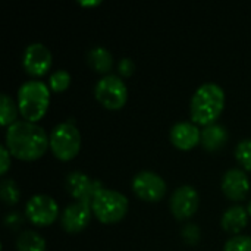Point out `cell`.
Instances as JSON below:
<instances>
[{"mask_svg": "<svg viewBox=\"0 0 251 251\" xmlns=\"http://www.w3.org/2000/svg\"><path fill=\"white\" fill-rule=\"evenodd\" d=\"M182 238L187 244L194 246L200 241L201 238V231L196 224H187L182 228Z\"/></svg>", "mask_w": 251, "mask_h": 251, "instance_id": "cb8c5ba5", "label": "cell"}, {"mask_svg": "<svg viewBox=\"0 0 251 251\" xmlns=\"http://www.w3.org/2000/svg\"><path fill=\"white\" fill-rule=\"evenodd\" d=\"M228 131L224 125L221 124H210L207 126H204L201 129V146L207 150V151H218L221 150L226 141H228Z\"/></svg>", "mask_w": 251, "mask_h": 251, "instance_id": "2e32d148", "label": "cell"}, {"mask_svg": "<svg viewBox=\"0 0 251 251\" xmlns=\"http://www.w3.org/2000/svg\"><path fill=\"white\" fill-rule=\"evenodd\" d=\"M225 107V91L216 82L200 85L190 101V115L194 124L207 126L215 124Z\"/></svg>", "mask_w": 251, "mask_h": 251, "instance_id": "7a4b0ae2", "label": "cell"}, {"mask_svg": "<svg viewBox=\"0 0 251 251\" xmlns=\"http://www.w3.org/2000/svg\"><path fill=\"white\" fill-rule=\"evenodd\" d=\"M235 157L246 171L251 172V138L238 141L235 147Z\"/></svg>", "mask_w": 251, "mask_h": 251, "instance_id": "7402d4cb", "label": "cell"}, {"mask_svg": "<svg viewBox=\"0 0 251 251\" xmlns=\"http://www.w3.org/2000/svg\"><path fill=\"white\" fill-rule=\"evenodd\" d=\"M69 85H71V74L68 71L57 69L53 74H50V76H49V87L53 91H56V93L65 91Z\"/></svg>", "mask_w": 251, "mask_h": 251, "instance_id": "44dd1931", "label": "cell"}, {"mask_svg": "<svg viewBox=\"0 0 251 251\" xmlns=\"http://www.w3.org/2000/svg\"><path fill=\"white\" fill-rule=\"evenodd\" d=\"M171 143L179 150H191L201 141V131L194 122L182 121L172 125L169 132Z\"/></svg>", "mask_w": 251, "mask_h": 251, "instance_id": "5bb4252c", "label": "cell"}, {"mask_svg": "<svg viewBox=\"0 0 251 251\" xmlns=\"http://www.w3.org/2000/svg\"><path fill=\"white\" fill-rule=\"evenodd\" d=\"M134 193L144 201H159L165 197L166 182L165 179L153 171H140L132 178Z\"/></svg>", "mask_w": 251, "mask_h": 251, "instance_id": "9c48e42d", "label": "cell"}, {"mask_svg": "<svg viewBox=\"0 0 251 251\" xmlns=\"http://www.w3.org/2000/svg\"><path fill=\"white\" fill-rule=\"evenodd\" d=\"M94 96L103 107L109 110H118L128 100V88L119 75L107 74L97 81L94 87Z\"/></svg>", "mask_w": 251, "mask_h": 251, "instance_id": "8992f818", "label": "cell"}, {"mask_svg": "<svg viewBox=\"0 0 251 251\" xmlns=\"http://www.w3.org/2000/svg\"><path fill=\"white\" fill-rule=\"evenodd\" d=\"M50 104V87L38 79L24 82L18 90V107L25 121H40Z\"/></svg>", "mask_w": 251, "mask_h": 251, "instance_id": "3957f363", "label": "cell"}, {"mask_svg": "<svg viewBox=\"0 0 251 251\" xmlns=\"http://www.w3.org/2000/svg\"><path fill=\"white\" fill-rule=\"evenodd\" d=\"M81 6H96V4H100L101 1L100 0H90V1H82V0H79L78 1Z\"/></svg>", "mask_w": 251, "mask_h": 251, "instance_id": "4316f807", "label": "cell"}, {"mask_svg": "<svg viewBox=\"0 0 251 251\" xmlns=\"http://www.w3.org/2000/svg\"><path fill=\"white\" fill-rule=\"evenodd\" d=\"M25 216L35 226H49L59 218V204L47 194H35L25 204Z\"/></svg>", "mask_w": 251, "mask_h": 251, "instance_id": "52a82bcc", "label": "cell"}, {"mask_svg": "<svg viewBox=\"0 0 251 251\" xmlns=\"http://www.w3.org/2000/svg\"><path fill=\"white\" fill-rule=\"evenodd\" d=\"M224 251H251V237L232 235L224 246Z\"/></svg>", "mask_w": 251, "mask_h": 251, "instance_id": "603a6c76", "label": "cell"}, {"mask_svg": "<svg viewBox=\"0 0 251 251\" xmlns=\"http://www.w3.org/2000/svg\"><path fill=\"white\" fill-rule=\"evenodd\" d=\"M247 212H249V215H251V200L249 201V206H247Z\"/></svg>", "mask_w": 251, "mask_h": 251, "instance_id": "83f0119b", "label": "cell"}, {"mask_svg": "<svg viewBox=\"0 0 251 251\" xmlns=\"http://www.w3.org/2000/svg\"><path fill=\"white\" fill-rule=\"evenodd\" d=\"M10 151L7 150V147L4 146V144H1L0 146V174L1 175H4L7 171H9V168H10Z\"/></svg>", "mask_w": 251, "mask_h": 251, "instance_id": "484cf974", "label": "cell"}, {"mask_svg": "<svg viewBox=\"0 0 251 251\" xmlns=\"http://www.w3.org/2000/svg\"><path fill=\"white\" fill-rule=\"evenodd\" d=\"M65 187H66V191L76 201L85 203L88 206H91L96 196L103 188H106L99 179H91L87 174H84L81 171L69 172L65 179Z\"/></svg>", "mask_w": 251, "mask_h": 251, "instance_id": "ba28073f", "label": "cell"}, {"mask_svg": "<svg viewBox=\"0 0 251 251\" xmlns=\"http://www.w3.org/2000/svg\"><path fill=\"white\" fill-rule=\"evenodd\" d=\"M135 71V63L129 57H122L118 62V74L121 76H131Z\"/></svg>", "mask_w": 251, "mask_h": 251, "instance_id": "d4e9b609", "label": "cell"}, {"mask_svg": "<svg viewBox=\"0 0 251 251\" xmlns=\"http://www.w3.org/2000/svg\"><path fill=\"white\" fill-rule=\"evenodd\" d=\"M224 194L234 201H241L247 197L250 191V179L246 174V171L238 169V168H231L228 169L221 182Z\"/></svg>", "mask_w": 251, "mask_h": 251, "instance_id": "4fadbf2b", "label": "cell"}, {"mask_svg": "<svg viewBox=\"0 0 251 251\" xmlns=\"http://www.w3.org/2000/svg\"><path fill=\"white\" fill-rule=\"evenodd\" d=\"M247 224H249V212L244 206L240 204L226 209L221 218V225L224 231L232 235H240V232L247 226Z\"/></svg>", "mask_w": 251, "mask_h": 251, "instance_id": "9a60e30c", "label": "cell"}, {"mask_svg": "<svg viewBox=\"0 0 251 251\" xmlns=\"http://www.w3.org/2000/svg\"><path fill=\"white\" fill-rule=\"evenodd\" d=\"M87 62L96 72L104 75H107L113 68V56L103 46H96L90 49V51L87 53Z\"/></svg>", "mask_w": 251, "mask_h": 251, "instance_id": "e0dca14e", "label": "cell"}, {"mask_svg": "<svg viewBox=\"0 0 251 251\" xmlns=\"http://www.w3.org/2000/svg\"><path fill=\"white\" fill-rule=\"evenodd\" d=\"M18 110H19V107L15 103V100L7 93H1V96H0V122L3 126H9L13 122H16Z\"/></svg>", "mask_w": 251, "mask_h": 251, "instance_id": "d6986e66", "label": "cell"}, {"mask_svg": "<svg viewBox=\"0 0 251 251\" xmlns=\"http://www.w3.org/2000/svg\"><path fill=\"white\" fill-rule=\"evenodd\" d=\"M22 66L29 75L41 76L51 66V51L43 43H31L24 50Z\"/></svg>", "mask_w": 251, "mask_h": 251, "instance_id": "8fae6325", "label": "cell"}, {"mask_svg": "<svg viewBox=\"0 0 251 251\" xmlns=\"http://www.w3.org/2000/svg\"><path fill=\"white\" fill-rule=\"evenodd\" d=\"M4 141L10 154L21 160H35L50 147V140L43 126L25 119L7 126Z\"/></svg>", "mask_w": 251, "mask_h": 251, "instance_id": "6da1fadb", "label": "cell"}, {"mask_svg": "<svg viewBox=\"0 0 251 251\" xmlns=\"http://www.w3.org/2000/svg\"><path fill=\"white\" fill-rule=\"evenodd\" d=\"M199 206H200V194L191 185L178 187L172 193L169 200L171 212L179 221H185L194 216V213L199 210Z\"/></svg>", "mask_w": 251, "mask_h": 251, "instance_id": "30bf717a", "label": "cell"}, {"mask_svg": "<svg viewBox=\"0 0 251 251\" xmlns=\"http://www.w3.org/2000/svg\"><path fill=\"white\" fill-rule=\"evenodd\" d=\"M128 207L129 201L126 196L110 188H103L91 204L94 216L106 225L119 222L126 215Z\"/></svg>", "mask_w": 251, "mask_h": 251, "instance_id": "277c9868", "label": "cell"}, {"mask_svg": "<svg viewBox=\"0 0 251 251\" xmlns=\"http://www.w3.org/2000/svg\"><path fill=\"white\" fill-rule=\"evenodd\" d=\"M50 150L59 160H71L74 159L81 149V134L74 122L66 121L57 124L50 135Z\"/></svg>", "mask_w": 251, "mask_h": 251, "instance_id": "5b68a950", "label": "cell"}, {"mask_svg": "<svg viewBox=\"0 0 251 251\" xmlns=\"http://www.w3.org/2000/svg\"><path fill=\"white\" fill-rule=\"evenodd\" d=\"M18 251H46V240L35 231H24L16 238Z\"/></svg>", "mask_w": 251, "mask_h": 251, "instance_id": "ac0fdd59", "label": "cell"}, {"mask_svg": "<svg viewBox=\"0 0 251 251\" xmlns=\"http://www.w3.org/2000/svg\"><path fill=\"white\" fill-rule=\"evenodd\" d=\"M91 213H93L91 206L81 201H74L63 209L60 215V225L66 232L78 234L82 229H85L87 225L90 224Z\"/></svg>", "mask_w": 251, "mask_h": 251, "instance_id": "7c38bea8", "label": "cell"}, {"mask_svg": "<svg viewBox=\"0 0 251 251\" xmlns=\"http://www.w3.org/2000/svg\"><path fill=\"white\" fill-rule=\"evenodd\" d=\"M0 197L3 200L4 204L7 206H13L19 201L21 197V191L16 185V182L10 178H4L0 182Z\"/></svg>", "mask_w": 251, "mask_h": 251, "instance_id": "ffe728a7", "label": "cell"}]
</instances>
